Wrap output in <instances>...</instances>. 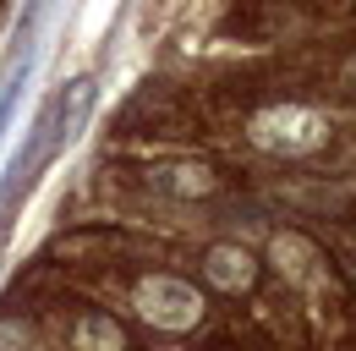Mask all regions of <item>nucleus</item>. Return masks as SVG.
<instances>
[{"instance_id": "obj_1", "label": "nucleus", "mask_w": 356, "mask_h": 351, "mask_svg": "<svg viewBox=\"0 0 356 351\" xmlns=\"http://www.w3.org/2000/svg\"><path fill=\"white\" fill-rule=\"evenodd\" d=\"M252 143L268 148V154L302 159V154H318L329 143V121L318 110H307V104H268V110L252 116Z\"/></svg>"}, {"instance_id": "obj_2", "label": "nucleus", "mask_w": 356, "mask_h": 351, "mask_svg": "<svg viewBox=\"0 0 356 351\" xmlns=\"http://www.w3.org/2000/svg\"><path fill=\"white\" fill-rule=\"evenodd\" d=\"M137 313L154 324V329H170V335H186L197 318H203V297H197V286L192 280H181V274H143L132 291Z\"/></svg>"}, {"instance_id": "obj_3", "label": "nucleus", "mask_w": 356, "mask_h": 351, "mask_svg": "<svg viewBox=\"0 0 356 351\" xmlns=\"http://www.w3.org/2000/svg\"><path fill=\"white\" fill-rule=\"evenodd\" d=\"M203 280L225 297H247L258 286V258L247 247H236V242H220V247L203 253Z\"/></svg>"}, {"instance_id": "obj_4", "label": "nucleus", "mask_w": 356, "mask_h": 351, "mask_svg": "<svg viewBox=\"0 0 356 351\" xmlns=\"http://www.w3.org/2000/svg\"><path fill=\"white\" fill-rule=\"evenodd\" d=\"M268 263H274L291 286H318V280H323V253L312 247L302 231H274V236H268Z\"/></svg>"}, {"instance_id": "obj_5", "label": "nucleus", "mask_w": 356, "mask_h": 351, "mask_svg": "<svg viewBox=\"0 0 356 351\" xmlns=\"http://www.w3.org/2000/svg\"><path fill=\"white\" fill-rule=\"evenodd\" d=\"M93 104H99V83L93 77H72L66 93H60V116H55V154L72 148L93 121Z\"/></svg>"}, {"instance_id": "obj_6", "label": "nucleus", "mask_w": 356, "mask_h": 351, "mask_svg": "<svg viewBox=\"0 0 356 351\" xmlns=\"http://www.w3.org/2000/svg\"><path fill=\"white\" fill-rule=\"evenodd\" d=\"M154 181H159V192H170V198H214V192H220V171L203 165V159H176V165H165Z\"/></svg>"}, {"instance_id": "obj_7", "label": "nucleus", "mask_w": 356, "mask_h": 351, "mask_svg": "<svg viewBox=\"0 0 356 351\" xmlns=\"http://www.w3.org/2000/svg\"><path fill=\"white\" fill-rule=\"evenodd\" d=\"M72 346L77 351H127V329L115 318H104V313H88V318H77Z\"/></svg>"}, {"instance_id": "obj_8", "label": "nucleus", "mask_w": 356, "mask_h": 351, "mask_svg": "<svg viewBox=\"0 0 356 351\" xmlns=\"http://www.w3.org/2000/svg\"><path fill=\"white\" fill-rule=\"evenodd\" d=\"M28 77H33V66L22 61L11 77H6V88H0V132L11 127V116H17V104H22V93H28Z\"/></svg>"}, {"instance_id": "obj_9", "label": "nucleus", "mask_w": 356, "mask_h": 351, "mask_svg": "<svg viewBox=\"0 0 356 351\" xmlns=\"http://www.w3.org/2000/svg\"><path fill=\"white\" fill-rule=\"evenodd\" d=\"M28 346V324H0V351Z\"/></svg>"}]
</instances>
